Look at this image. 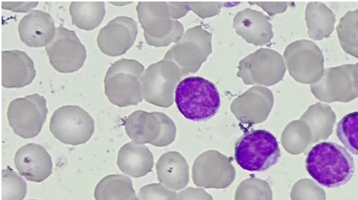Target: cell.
I'll return each instance as SVG.
<instances>
[{"label":"cell","instance_id":"cell-1","mask_svg":"<svg viewBox=\"0 0 358 200\" xmlns=\"http://www.w3.org/2000/svg\"><path fill=\"white\" fill-rule=\"evenodd\" d=\"M306 170L319 185L337 188L346 185L354 176L355 160L341 146L322 142L314 146L309 151Z\"/></svg>","mask_w":358,"mask_h":200},{"label":"cell","instance_id":"cell-2","mask_svg":"<svg viewBox=\"0 0 358 200\" xmlns=\"http://www.w3.org/2000/svg\"><path fill=\"white\" fill-rule=\"evenodd\" d=\"M175 101L181 114L192 121L214 117L221 106L219 91L214 84L201 77H188L178 84Z\"/></svg>","mask_w":358,"mask_h":200},{"label":"cell","instance_id":"cell-3","mask_svg":"<svg viewBox=\"0 0 358 200\" xmlns=\"http://www.w3.org/2000/svg\"><path fill=\"white\" fill-rule=\"evenodd\" d=\"M144 73L143 65L135 59H122L113 63L104 80L108 100L119 107L138 105L144 100Z\"/></svg>","mask_w":358,"mask_h":200},{"label":"cell","instance_id":"cell-4","mask_svg":"<svg viewBox=\"0 0 358 200\" xmlns=\"http://www.w3.org/2000/svg\"><path fill=\"white\" fill-rule=\"evenodd\" d=\"M137 13L149 45L166 47L182 39L183 26L175 19L171 2H140Z\"/></svg>","mask_w":358,"mask_h":200},{"label":"cell","instance_id":"cell-5","mask_svg":"<svg viewBox=\"0 0 358 200\" xmlns=\"http://www.w3.org/2000/svg\"><path fill=\"white\" fill-rule=\"evenodd\" d=\"M280 157L278 139L265 130H255L244 134L236 145V163L245 171L268 170L278 164Z\"/></svg>","mask_w":358,"mask_h":200},{"label":"cell","instance_id":"cell-6","mask_svg":"<svg viewBox=\"0 0 358 200\" xmlns=\"http://www.w3.org/2000/svg\"><path fill=\"white\" fill-rule=\"evenodd\" d=\"M124 124L128 137L138 144L165 147L176 139V124L164 113L136 111Z\"/></svg>","mask_w":358,"mask_h":200},{"label":"cell","instance_id":"cell-7","mask_svg":"<svg viewBox=\"0 0 358 200\" xmlns=\"http://www.w3.org/2000/svg\"><path fill=\"white\" fill-rule=\"evenodd\" d=\"M211 38L213 36L210 32L202 26L189 29L182 39L166 53L164 59L175 63L184 77L195 73L213 52Z\"/></svg>","mask_w":358,"mask_h":200},{"label":"cell","instance_id":"cell-8","mask_svg":"<svg viewBox=\"0 0 358 200\" xmlns=\"http://www.w3.org/2000/svg\"><path fill=\"white\" fill-rule=\"evenodd\" d=\"M182 77L181 70L172 61L162 59L151 64L143 77L144 100L155 106L171 107Z\"/></svg>","mask_w":358,"mask_h":200},{"label":"cell","instance_id":"cell-9","mask_svg":"<svg viewBox=\"0 0 358 200\" xmlns=\"http://www.w3.org/2000/svg\"><path fill=\"white\" fill-rule=\"evenodd\" d=\"M50 131L59 141L67 145L85 144L93 137L94 118L83 108L66 105L58 108L51 118Z\"/></svg>","mask_w":358,"mask_h":200},{"label":"cell","instance_id":"cell-10","mask_svg":"<svg viewBox=\"0 0 358 200\" xmlns=\"http://www.w3.org/2000/svg\"><path fill=\"white\" fill-rule=\"evenodd\" d=\"M48 111L47 101L40 95L32 94L15 99L8 108L9 125L21 138H35L41 132Z\"/></svg>","mask_w":358,"mask_h":200},{"label":"cell","instance_id":"cell-11","mask_svg":"<svg viewBox=\"0 0 358 200\" xmlns=\"http://www.w3.org/2000/svg\"><path fill=\"white\" fill-rule=\"evenodd\" d=\"M285 72L280 54L262 48L241 61L238 77L248 85L273 86L283 79Z\"/></svg>","mask_w":358,"mask_h":200},{"label":"cell","instance_id":"cell-12","mask_svg":"<svg viewBox=\"0 0 358 200\" xmlns=\"http://www.w3.org/2000/svg\"><path fill=\"white\" fill-rule=\"evenodd\" d=\"M285 59L291 77L301 84H315L324 72L322 52L312 41L291 43L285 49Z\"/></svg>","mask_w":358,"mask_h":200},{"label":"cell","instance_id":"cell-13","mask_svg":"<svg viewBox=\"0 0 358 200\" xmlns=\"http://www.w3.org/2000/svg\"><path fill=\"white\" fill-rule=\"evenodd\" d=\"M50 62L54 69L63 74L78 72L87 58L85 47L76 32L59 26L55 37L46 47Z\"/></svg>","mask_w":358,"mask_h":200},{"label":"cell","instance_id":"cell-14","mask_svg":"<svg viewBox=\"0 0 358 200\" xmlns=\"http://www.w3.org/2000/svg\"><path fill=\"white\" fill-rule=\"evenodd\" d=\"M354 64L325 69L321 79L310 86L317 99L327 102L355 100L358 97L356 89Z\"/></svg>","mask_w":358,"mask_h":200},{"label":"cell","instance_id":"cell-15","mask_svg":"<svg viewBox=\"0 0 358 200\" xmlns=\"http://www.w3.org/2000/svg\"><path fill=\"white\" fill-rule=\"evenodd\" d=\"M138 33L136 21L128 16H117L101 29L97 45L106 56H121L133 47Z\"/></svg>","mask_w":358,"mask_h":200},{"label":"cell","instance_id":"cell-16","mask_svg":"<svg viewBox=\"0 0 358 200\" xmlns=\"http://www.w3.org/2000/svg\"><path fill=\"white\" fill-rule=\"evenodd\" d=\"M14 162L19 174L31 182L45 181L52 173L51 155L40 144L23 146L16 151Z\"/></svg>","mask_w":358,"mask_h":200},{"label":"cell","instance_id":"cell-17","mask_svg":"<svg viewBox=\"0 0 358 200\" xmlns=\"http://www.w3.org/2000/svg\"><path fill=\"white\" fill-rule=\"evenodd\" d=\"M273 102L272 91L257 86L233 101L231 111L242 122L259 123L267 118Z\"/></svg>","mask_w":358,"mask_h":200},{"label":"cell","instance_id":"cell-18","mask_svg":"<svg viewBox=\"0 0 358 200\" xmlns=\"http://www.w3.org/2000/svg\"><path fill=\"white\" fill-rule=\"evenodd\" d=\"M36 71L34 61L24 52H2V86L5 89H22L34 82Z\"/></svg>","mask_w":358,"mask_h":200},{"label":"cell","instance_id":"cell-19","mask_svg":"<svg viewBox=\"0 0 358 200\" xmlns=\"http://www.w3.org/2000/svg\"><path fill=\"white\" fill-rule=\"evenodd\" d=\"M56 31L52 16L40 10L25 15L18 26L21 41L30 47H47L55 37Z\"/></svg>","mask_w":358,"mask_h":200},{"label":"cell","instance_id":"cell-20","mask_svg":"<svg viewBox=\"0 0 358 200\" xmlns=\"http://www.w3.org/2000/svg\"><path fill=\"white\" fill-rule=\"evenodd\" d=\"M233 26L238 36L256 46L267 45L273 37V26L267 16L252 9L238 13Z\"/></svg>","mask_w":358,"mask_h":200},{"label":"cell","instance_id":"cell-21","mask_svg":"<svg viewBox=\"0 0 358 200\" xmlns=\"http://www.w3.org/2000/svg\"><path fill=\"white\" fill-rule=\"evenodd\" d=\"M194 181L199 185L201 181L229 182L235 179V170L229 159L217 151H208L194 162L193 167Z\"/></svg>","mask_w":358,"mask_h":200},{"label":"cell","instance_id":"cell-22","mask_svg":"<svg viewBox=\"0 0 358 200\" xmlns=\"http://www.w3.org/2000/svg\"><path fill=\"white\" fill-rule=\"evenodd\" d=\"M117 163L124 174L140 178L153 169L154 156L145 145L129 142L119 150Z\"/></svg>","mask_w":358,"mask_h":200},{"label":"cell","instance_id":"cell-23","mask_svg":"<svg viewBox=\"0 0 358 200\" xmlns=\"http://www.w3.org/2000/svg\"><path fill=\"white\" fill-rule=\"evenodd\" d=\"M162 183L173 190H180L189 180L188 165L178 153H167L161 156L156 166Z\"/></svg>","mask_w":358,"mask_h":200},{"label":"cell","instance_id":"cell-24","mask_svg":"<svg viewBox=\"0 0 358 200\" xmlns=\"http://www.w3.org/2000/svg\"><path fill=\"white\" fill-rule=\"evenodd\" d=\"M301 121L310 129L312 143H316L327 139L332 134L336 116L332 108L318 102L308 108L301 117Z\"/></svg>","mask_w":358,"mask_h":200},{"label":"cell","instance_id":"cell-25","mask_svg":"<svg viewBox=\"0 0 358 200\" xmlns=\"http://www.w3.org/2000/svg\"><path fill=\"white\" fill-rule=\"evenodd\" d=\"M96 200H139L133 182L122 175H108L97 183L94 191Z\"/></svg>","mask_w":358,"mask_h":200},{"label":"cell","instance_id":"cell-26","mask_svg":"<svg viewBox=\"0 0 358 200\" xmlns=\"http://www.w3.org/2000/svg\"><path fill=\"white\" fill-rule=\"evenodd\" d=\"M306 19L308 35L312 39L321 40L332 34L336 22L335 15L324 3H308Z\"/></svg>","mask_w":358,"mask_h":200},{"label":"cell","instance_id":"cell-27","mask_svg":"<svg viewBox=\"0 0 358 200\" xmlns=\"http://www.w3.org/2000/svg\"><path fill=\"white\" fill-rule=\"evenodd\" d=\"M73 25L79 29L92 31L100 26L106 15L103 2H72L69 6Z\"/></svg>","mask_w":358,"mask_h":200},{"label":"cell","instance_id":"cell-28","mask_svg":"<svg viewBox=\"0 0 358 200\" xmlns=\"http://www.w3.org/2000/svg\"><path fill=\"white\" fill-rule=\"evenodd\" d=\"M337 31L343 50L358 59V9L350 10L341 19Z\"/></svg>","mask_w":358,"mask_h":200},{"label":"cell","instance_id":"cell-29","mask_svg":"<svg viewBox=\"0 0 358 200\" xmlns=\"http://www.w3.org/2000/svg\"><path fill=\"white\" fill-rule=\"evenodd\" d=\"M284 147L292 154H298L305 151L312 143V133L307 124L302 121H294L286 128L282 138Z\"/></svg>","mask_w":358,"mask_h":200},{"label":"cell","instance_id":"cell-30","mask_svg":"<svg viewBox=\"0 0 358 200\" xmlns=\"http://www.w3.org/2000/svg\"><path fill=\"white\" fill-rule=\"evenodd\" d=\"M337 137L350 153L358 155V111L341 118L337 126Z\"/></svg>","mask_w":358,"mask_h":200},{"label":"cell","instance_id":"cell-31","mask_svg":"<svg viewBox=\"0 0 358 200\" xmlns=\"http://www.w3.org/2000/svg\"><path fill=\"white\" fill-rule=\"evenodd\" d=\"M28 191L27 183L10 167L2 171V200H23Z\"/></svg>","mask_w":358,"mask_h":200},{"label":"cell","instance_id":"cell-32","mask_svg":"<svg viewBox=\"0 0 358 200\" xmlns=\"http://www.w3.org/2000/svg\"><path fill=\"white\" fill-rule=\"evenodd\" d=\"M177 194L160 185H146L141 188L138 194L139 200H176Z\"/></svg>","mask_w":358,"mask_h":200},{"label":"cell","instance_id":"cell-33","mask_svg":"<svg viewBox=\"0 0 358 200\" xmlns=\"http://www.w3.org/2000/svg\"><path fill=\"white\" fill-rule=\"evenodd\" d=\"M189 8L199 17H211L220 13L222 7L220 3H188Z\"/></svg>","mask_w":358,"mask_h":200},{"label":"cell","instance_id":"cell-34","mask_svg":"<svg viewBox=\"0 0 358 200\" xmlns=\"http://www.w3.org/2000/svg\"><path fill=\"white\" fill-rule=\"evenodd\" d=\"M38 4H39L38 2H3L2 8L13 10L15 13H28L35 8Z\"/></svg>","mask_w":358,"mask_h":200},{"label":"cell","instance_id":"cell-35","mask_svg":"<svg viewBox=\"0 0 358 200\" xmlns=\"http://www.w3.org/2000/svg\"><path fill=\"white\" fill-rule=\"evenodd\" d=\"M250 5H257V6L262 8L265 12H267L271 15L284 13L286 10L289 4L287 3H251Z\"/></svg>","mask_w":358,"mask_h":200},{"label":"cell","instance_id":"cell-36","mask_svg":"<svg viewBox=\"0 0 358 200\" xmlns=\"http://www.w3.org/2000/svg\"><path fill=\"white\" fill-rule=\"evenodd\" d=\"M352 71H354V77L356 89L358 91V63L354 64V67H352Z\"/></svg>","mask_w":358,"mask_h":200},{"label":"cell","instance_id":"cell-37","mask_svg":"<svg viewBox=\"0 0 358 200\" xmlns=\"http://www.w3.org/2000/svg\"><path fill=\"white\" fill-rule=\"evenodd\" d=\"M32 200H36V199H32Z\"/></svg>","mask_w":358,"mask_h":200}]
</instances>
